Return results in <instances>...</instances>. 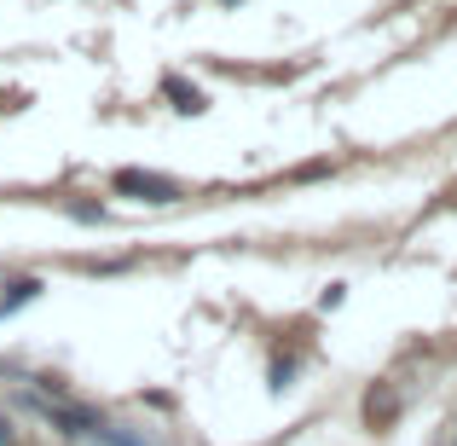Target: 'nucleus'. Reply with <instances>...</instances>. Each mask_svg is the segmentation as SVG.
<instances>
[{"instance_id": "obj_4", "label": "nucleus", "mask_w": 457, "mask_h": 446, "mask_svg": "<svg viewBox=\"0 0 457 446\" xmlns=\"http://www.w3.org/2000/svg\"><path fill=\"white\" fill-rule=\"evenodd\" d=\"M0 105H6V93H0Z\"/></svg>"}, {"instance_id": "obj_1", "label": "nucleus", "mask_w": 457, "mask_h": 446, "mask_svg": "<svg viewBox=\"0 0 457 446\" xmlns=\"http://www.w3.org/2000/svg\"><path fill=\"white\" fill-rule=\"evenodd\" d=\"M116 191H139V198H151V203H168V198H174V180H156V174H139V168H122V174H116Z\"/></svg>"}, {"instance_id": "obj_2", "label": "nucleus", "mask_w": 457, "mask_h": 446, "mask_svg": "<svg viewBox=\"0 0 457 446\" xmlns=\"http://www.w3.org/2000/svg\"><path fill=\"white\" fill-rule=\"evenodd\" d=\"M168 93L179 99V111H203V93H197V88H186V81H168Z\"/></svg>"}, {"instance_id": "obj_3", "label": "nucleus", "mask_w": 457, "mask_h": 446, "mask_svg": "<svg viewBox=\"0 0 457 446\" xmlns=\"http://www.w3.org/2000/svg\"><path fill=\"white\" fill-rule=\"evenodd\" d=\"M0 446H12V424H6V417H0Z\"/></svg>"}]
</instances>
